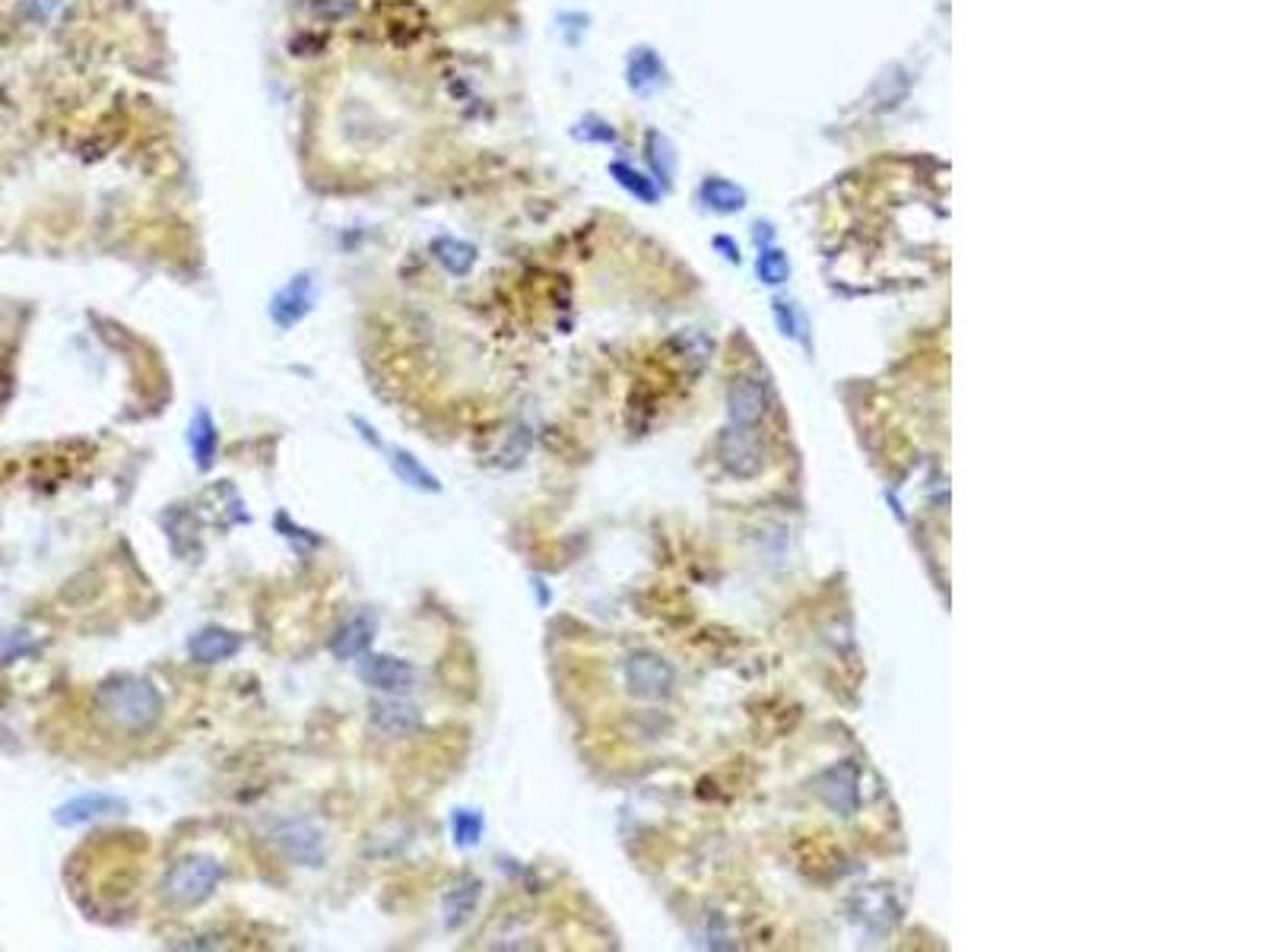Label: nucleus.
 I'll return each mask as SVG.
<instances>
[{
    "label": "nucleus",
    "instance_id": "3",
    "mask_svg": "<svg viewBox=\"0 0 1269 952\" xmlns=\"http://www.w3.org/2000/svg\"><path fill=\"white\" fill-rule=\"evenodd\" d=\"M273 845L293 863L321 867L324 863V835L308 820H283L273 826Z\"/></svg>",
    "mask_w": 1269,
    "mask_h": 952
},
{
    "label": "nucleus",
    "instance_id": "14",
    "mask_svg": "<svg viewBox=\"0 0 1269 952\" xmlns=\"http://www.w3.org/2000/svg\"><path fill=\"white\" fill-rule=\"evenodd\" d=\"M822 797L844 816L857 809V772L854 766H835L831 772L822 775Z\"/></svg>",
    "mask_w": 1269,
    "mask_h": 952
},
{
    "label": "nucleus",
    "instance_id": "18",
    "mask_svg": "<svg viewBox=\"0 0 1269 952\" xmlns=\"http://www.w3.org/2000/svg\"><path fill=\"white\" fill-rule=\"evenodd\" d=\"M482 829H486V823H482V816L476 809H454L451 812V835H454L457 848H476L479 838H482Z\"/></svg>",
    "mask_w": 1269,
    "mask_h": 952
},
{
    "label": "nucleus",
    "instance_id": "17",
    "mask_svg": "<svg viewBox=\"0 0 1269 952\" xmlns=\"http://www.w3.org/2000/svg\"><path fill=\"white\" fill-rule=\"evenodd\" d=\"M432 248H436V257L448 267V274H457V277H464L476 260V251L457 239H439Z\"/></svg>",
    "mask_w": 1269,
    "mask_h": 952
},
{
    "label": "nucleus",
    "instance_id": "7",
    "mask_svg": "<svg viewBox=\"0 0 1269 952\" xmlns=\"http://www.w3.org/2000/svg\"><path fill=\"white\" fill-rule=\"evenodd\" d=\"M721 460L737 476H755L762 470V445L752 426H730L721 435Z\"/></svg>",
    "mask_w": 1269,
    "mask_h": 952
},
{
    "label": "nucleus",
    "instance_id": "13",
    "mask_svg": "<svg viewBox=\"0 0 1269 952\" xmlns=\"http://www.w3.org/2000/svg\"><path fill=\"white\" fill-rule=\"evenodd\" d=\"M372 638H375V623L369 617H352L330 638V651L340 660H352V657H363L372 648Z\"/></svg>",
    "mask_w": 1269,
    "mask_h": 952
},
{
    "label": "nucleus",
    "instance_id": "11",
    "mask_svg": "<svg viewBox=\"0 0 1269 952\" xmlns=\"http://www.w3.org/2000/svg\"><path fill=\"white\" fill-rule=\"evenodd\" d=\"M188 445H191L194 464H197L200 470L214 467L217 451H220V429H217L214 417H209V410H203V406L194 414V420H191V426H188Z\"/></svg>",
    "mask_w": 1269,
    "mask_h": 952
},
{
    "label": "nucleus",
    "instance_id": "9",
    "mask_svg": "<svg viewBox=\"0 0 1269 952\" xmlns=\"http://www.w3.org/2000/svg\"><path fill=\"white\" fill-rule=\"evenodd\" d=\"M372 724L384 736H409L422 727V711L403 699H378L372 702Z\"/></svg>",
    "mask_w": 1269,
    "mask_h": 952
},
{
    "label": "nucleus",
    "instance_id": "10",
    "mask_svg": "<svg viewBox=\"0 0 1269 952\" xmlns=\"http://www.w3.org/2000/svg\"><path fill=\"white\" fill-rule=\"evenodd\" d=\"M730 423L733 426H755L765 414V384L755 378H740L730 387Z\"/></svg>",
    "mask_w": 1269,
    "mask_h": 952
},
{
    "label": "nucleus",
    "instance_id": "1",
    "mask_svg": "<svg viewBox=\"0 0 1269 952\" xmlns=\"http://www.w3.org/2000/svg\"><path fill=\"white\" fill-rule=\"evenodd\" d=\"M96 708L102 711V718L108 724L130 730V733H144L163 721L166 699L156 690L153 679L121 673V676L105 679L96 690Z\"/></svg>",
    "mask_w": 1269,
    "mask_h": 952
},
{
    "label": "nucleus",
    "instance_id": "15",
    "mask_svg": "<svg viewBox=\"0 0 1269 952\" xmlns=\"http://www.w3.org/2000/svg\"><path fill=\"white\" fill-rule=\"evenodd\" d=\"M391 470L397 473L400 483H406V486H413V490H419V493H442L439 476H436L426 464H422L419 457H413L406 448L391 451Z\"/></svg>",
    "mask_w": 1269,
    "mask_h": 952
},
{
    "label": "nucleus",
    "instance_id": "8",
    "mask_svg": "<svg viewBox=\"0 0 1269 952\" xmlns=\"http://www.w3.org/2000/svg\"><path fill=\"white\" fill-rule=\"evenodd\" d=\"M242 645H245V638L239 632L223 629V626H206L188 642V654L197 663H223V660H232L242 651Z\"/></svg>",
    "mask_w": 1269,
    "mask_h": 952
},
{
    "label": "nucleus",
    "instance_id": "16",
    "mask_svg": "<svg viewBox=\"0 0 1269 952\" xmlns=\"http://www.w3.org/2000/svg\"><path fill=\"white\" fill-rule=\"evenodd\" d=\"M312 308V283H308V277H299V280H293L283 293H279L276 299H273V318H276V324L279 327H290V324H296V321H302V315Z\"/></svg>",
    "mask_w": 1269,
    "mask_h": 952
},
{
    "label": "nucleus",
    "instance_id": "5",
    "mask_svg": "<svg viewBox=\"0 0 1269 952\" xmlns=\"http://www.w3.org/2000/svg\"><path fill=\"white\" fill-rule=\"evenodd\" d=\"M127 812V800L115 797V794H80L74 800H67L57 806L54 812V823L57 826H86L96 820H108V816H124Z\"/></svg>",
    "mask_w": 1269,
    "mask_h": 952
},
{
    "label": "nucleus",
    "instance_id": "6",
    "mask_svg": "<svg viewBox=\"0 0 1269 952\" xmlns=\"http://www.w3.org/2000/svg\"><path fill=\"white\" fill-rule=\"evenodd\" d=\"M625 679H628V690L642 699H661L670 693L673 686V670L654 657V654H631L625 660Z\"/></svg>",
    "mask_w": 1269,
    "mask_h": 952
},
{
    "label": "nucleus",
    "instance_id": "20",
    "mask_svg": "<svg viewBox=\"0 0 1269 952\" xmlns=\"http://www.w3.org/2000/svg\"><path fill=\"white\" fill-rule=\"evenodd\" d=\"M704 194H708V200L715 203V207H721V210H737V207H743V194H740L737 187L724 184V181H712L708 187H704Z\"/></svg>",
    "mask_w": 1269,
    "mask_h": 952
},
{
    "label": "nucleus",
    "instance_id": "12",
    "mask_svg": "<svg viewBox=\"0 0 1269 952\" xmlns=\"http://www.w3.org/2000/svg\"><path fill=\"white\" fill-rule=\"evenodd\" d=\"M479 896H482V882H479L476 876H467V879L457 882L454 890H448V896H445V902H442L445 927H448V930H461V927L473 918V911H476V905H479Z\"/></svg>",
    "mask_w": 1269,
    "mask_h": 952
},
{
    "label": "nucleus",
    "instance_id": "4",
    "mask_svg": "<svg viewBox=\"0 0 1269 952\" xmlns=\"http://www.w3.org/2000/svg\"><path fill=\"white\" fill-rule=\"evenodd\" d=\"M356 673H359V679L369 690L391 693V696L406 693L416 683V667L409 660H403V657H394V654H369L366 651Z\"/></svg>",
    "mask_w": 1269,
    "mask_h": 952
},
{
    "label": "nucleus",
    "instance_id": "2",
    "mask_svg": "<svg viewBox=\"0 0 1269 952\" xmlns=\"http://www.w3.org/2000/svg\"><path fill=\"white\" fill-rule=\"evenodd\" d=\"M220 879H223L220 860L206 857V854H194V857L178 860V863L166 873V879H163V896H166L172 905H178V908H194V905H203L209 896L217 893Z\"/></svg>",
    "mask_w": 1269,
    "mask_h": 952
},
{
    "label": "nucleus",
    "instance_id": "19",
    "mask_svg": "<svg viewBox=\"0 0 1269 952\" xmlns=\"http://www.w3.org/2000/svg\"><path fill=\"white\" fill-rule=\"evenodd\" d=\"M758 277L765 283H785L788 280V257L781 251H765L758 257Z\"/></svg>",
    "mask_w": 1269,
    "mask_h": 952
}]
</instances>
